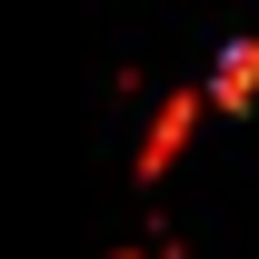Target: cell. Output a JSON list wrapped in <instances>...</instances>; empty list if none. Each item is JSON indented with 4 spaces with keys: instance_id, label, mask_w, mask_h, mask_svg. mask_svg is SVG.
Wrapping results in <instances>:
<instances>
[{
    "instance_id": "cell-1",
    "label": "cell",
    "mask_w": 259,
    "mask_h": 259,
    "mask_svg": "<svg viewBox=\"0 0 259 259\" xmlns=\"http://www.w3.org/2000/svg\"><path fill=\"white\" fill-rule=\"evenodd\" d=\"M199 120H209V90H169L160 110H150V130H140V180H169V160L190 150Z\"/></svg>"
},
{
    "instance_id": "cell-2",
    "label": "cell",
    "mask_w": 259,
    "mask_h": 259,
    "mask_svg": "<svg viewBox=\"0 0 259 259\" xmlns=\"http://www.w3.org/2000/svg\"><path fill=\"white\" fill-rule=\"evenodd\" d=\"M199 90H209V110H259V40H229Z\"/></svg>"
},
{
    "instance_id": "cell-3",
    "label": "cell",
    "mask_w": 259,
    "mask_h": 259,
    "mask_svg": "<svg viewBox=\"0 0 259 259\" xmlns=\"http://www.w3.org/2000/svg\"><path fill=\"white\" fill-rule=\"evenodd\" d=\"M110 259H180V239H150V249H110Z\"/></svg>"
}]
</instances>
